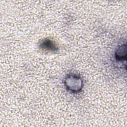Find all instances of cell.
Segmentation results:
<instances>
[{
    "instance_id": "1",
    "label": "cell",
    "mask_w": 127,
    "mask_h": 127,
    "mask_svg": "<svg viewBox=\"0 0 127 127\" xmlns=\"http://www.w3.org/2000/svg\"><path fill=\"white\" fill-rule=\"evenodd\" d=\"M64 84L67 89L72 92H79L83 87L82 79L75 74H68L65 78Z\"/></svg>"
},
{
    "instance_id": "2",
    "label": "cell",
    "mask_w": 127,
    "mask_h": 127,
    "mask_svg": "<svg viewBox=\"0 0 127 127\" xmlns=\"http://www.w3.org/2000/svg\"><path fill=\"white\" fill-rule=\"evenodd\" d=\"M127 45L125 43L119 47L115 53V57L117 61L119 62H126L127 57Z\"/></svg>"
},
{
    "instance_id": "3",
    "label": "cell",
    "mask_w": 127,
    "mask_h": 127,
    "mask_svg": "<svg viewBox=\"0 0 127 127\" xmlns=\"http://www.w3.org/2000/svg\"><path fill=\"white\" fill-rule=\"evenodd\" d=\"M40 47L44 50L51 52H56L58 50L56 44L49 39H46L43 40L41 43Z\"/></svg>"
}]
</instances>
